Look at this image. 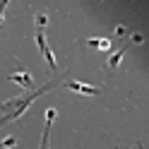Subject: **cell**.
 I'll list each match as a JSON object with an SVG mask.
<instances>
[{"label": "cell", "instance_id": "obj_1", "mask_svg": "<svg viewBox=\"0 0 149 149\" xmlns=\"http://www.w3.org/2000/svg\"><path fill=\"white\" fill-rule=\"evenodd\" d=\"M55 84H58V82H48V84H43V87H39V89H34L31 94H26V96H22V99H10V101H5V104H0V108H3V111H10V113H5L3 118H0V125L12 123V120L22 118V116L26 113V108H29V106H31L41 94H46L51 87H55Z\"/></svg>", "mask_w": 149, "mask_h": 149}, {"label": "cell", "instance_id": "obj_2", "mask_svg": "<svg viewBox=\"0 0 149 149\" xmlns=\"http://www.w3.org/2000/svg\"><path fill=\"white\" fill-rule=\"evenodd\" d=\"M36 43H39V51L43 53V58H46V63H48V70L51 72H55V55H53V51H51V46H48V41H46V36H43V31H36Z\"/></svg>", "mask_w": 149, "mask_h": 149}, {"label": "cell", "instance_id": "obj_3", "mask_svg": "<svg viewBox=\"0 0 149 149\" xmlns=\"http://www.w3.org/2000/svg\"><path fill=\"white\" fill-rule=\"evenodd\" d=\"M63 84L68 87L70 91H77V94H84V96H99V94H101L99 87L84 84V82H77V79H68V82H63Z\"/></svg>", "mask_w": 149, "mask_h": 149}, {"label": "cell", "instance_id": "obj_4", "mask_svg": "<svg viewBox=\"0 0 149 149\" xmlns=\"http://www.w3.org/2000/svg\"><path fill=\"white\" fill-rule=\"evenodd\" d=\"M7 79H10V82H15V84H19L22 89H34V77H31L29 72H24V70H19V72H12Z\"/></svg>", "mask_w": 149, "mask_h": 149}, {"label": "cell", "instance_id": "obj_5", "mask_svg": "<svg viewBox=\"0 0 149 149\" xmlns=\"http://www.w3.org/2000/svg\"><path fill=\"white\" fill-rule=\"evenodd\" d=\"M125 53H127V46H123V48H118L113 55H111V58H108V63H106V70L108 72H113L116 68H118V65H120V60H123L125 58Z\"/></svg>", "mask_w": 149, "mask_h": 149}, {"label": "cell", "instance_id": "obj_6", "mask_svg": "<svg viewBox=\"0 0 149 149\" xmlns=\"http://www.w3.org/2000/svg\"><path fill=\"white\" fill-rule=\"evenodd\" d=\"M96 48H99V51H104V53H108L111 48H113V43H111V39H101V36H99V43H96Z\"/></svg>", "mask_w": 149, "mask_h": 149}, {"label": "cell", "instance_id": "obj_7", "mask_svg": "<svg viewBox=\"0 0 149 149\" xmlns=\"http://www.w3.org/2000/svg\"><path fill=\"white\" fill-rule=\"evenodd\" d=\"M34 22H36V26H39V31H41L43 26L48 24V15H43V12H39V15L34 17Z\"/></svg>", "mask_w": 149, "mask_h": 149}, {"label": "cell", "instance_id": "obj_8", "mask_svg": "<svg viewBox=\"0 0 149 149\" xmlns=\"http://www.w3.org/2000/svg\"><path fill=\"white\" fill-rule=\"evenodd\" d=\"M12 147H17V137H5L3 139V149H12Z\"/></svg>", "mask_w": 149, "mask_h": 149}, {"label": "cell", "instance_id": "obj_9", "mask_svg": "<svg viewBox=\"0 0 149 149\" xmlns=\"http://www.w3.org/2000/svg\"><path fill=\"white\" fill-rule=\"evenodd\" d=\"M5 7H7V0H0V24L5 19Z\"/></svg>", "mask_w": 149, "mask_h": 149}, {"label": "cell", "instance_id": "obj_10", "mask_svg": "<svg viewBox=\"0 0 149 149\" xmlns=\"http://www.w3.org/2000/svg\"><path fill=\"white\" fill-rule=\"evenodd\" d=\"M113 34H116V36H125V34H127V29H125V26H123V24H118Z\"/></svg>", "mask_w": 149, "mask_h": 149}, {"label": "cell", "instance_id": "obj_11", "mask_svg": "<svg viewBox=\"0 0 149 149\" xmlns=\"http://www.w3.org/2000/svg\"><path fill=\"white\" fill-rule=\"evenodd\" d=\"M142 41H144L142 34H132V43H142Z\"/></svg>", "mask_w": 149, "mask_h": 149}]
</instances>
